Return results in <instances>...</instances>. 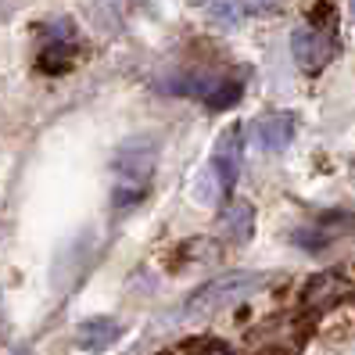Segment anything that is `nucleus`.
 I'll return each instance as SVG.
<instances>
[{
  "label": "nucleus",
  "instance_id": "7",
  "mask_svg": "<svg viewBox=\"0 0 355 355\" xmlns=\"http://www.w3.org/2000/svg\"><path fill=\"white\" fill-rule=\"evenodd\" d=\"M255 226V208L248 201H230V208L223 212V234L234 241H248Z\"/></svg>",
  "mask_w": 355,
  "mask_h": 355
},
{
  "label": "nucleus",
  "instance_id": "1",
  "mask_svg": "<svg viewBox=\"0 0 355 355\" xmlns=\"http://www.w3.org/2000/svg\"><path fill=\"white\" fill-rule=\"evenodd\" d=\"M155 158H158V144L151 137H137L119 151V162H115V205L119 208H133L148 198Z\"/></svg>",
  "mask_w": 355,
  "mask_h": 355
},
{
  "label": "nucleus",
  "instance_id": "5",
  "mask_svg": "<svg viewBox=\"0 0 355 355\" xmlns=\"http://www.w3.org/2000/svg\"><path fill=\"white\" fill-rule=\"evenodd\" d=\"M295 115L291 112H269L262 119H255V126H252V137L262 151H284L291 137H295Z\"/></svg>",
  "mask_w": 355,
  "mask_h": 355
},
{
  "label": "nucleus",
  "instance_id": "8",
  "mask_svg": "<svg viewBox=\"0 0 355 355\" xmlns=\"http://www.w3.org/2000/svg\"><path fill=\"white\" fill-rule=\"evenodd\" d=\"M341 295V284H338V277H316L309 287H305V305H316L320 298L330 305L334 298Z\"/></svg>",
  "mask_w": 355,
  "mask_h": 355
},
{
  "label": "nucleus",
  "instance_id": "10",
  "mask_svg": "<svg viewBox=\"0 0 355 355\" xmlns=\"http://www.w3.org/2000/svg\"><path fill=\"white\" fill-rule=\"evenodd\" d=\"M277 4H284V0H241L244 11H269V8H277Z\"/></svg>",
  "mask_w": 355,
  "mask_h": 355
},
{
  "label": "nucleus",
  "instance_id": "2",
  "mask_svg": "<svg viewBox=\"0 0 355 355\" xmlns=\"http://www.w3.org/2000/svg\"><path fill=\"white\" fill-rule=\"evenodd\" d=\"M262 280H266V277H262V273H252V269H241V273H223V277H216V280L201 284L194 295L180 305V312H183V316H194V320L216 316V312L237 305V302H244V298H252L255 291L262 287Z\"/></svg>",
  "mask_w": 355,
  "mask_h": 355
},
{
  "label": "nucleus",
  "instance_id": "13",
  "mask_svg": "<svg viewBox=\"0 0 355 355\" xmlns=\"http://www.w3.org/2000/svg\"><path fill=\"white\" fill-rule=\"evenodd\" d=\"M352 11H355V0H352Z\"/></svg>",
  "mask_w": 355,
  "mask_h": 355
},
{
  "label": "nucleus",
  "instance_id": "4",
  "mask_svg": "<svg viewBox=\"0 0 355 355\" xmlns=\"http://www.w3.org/2000/svg\"><path fill=\"white\" fill-rule=\"evenodd\" d=\"M241 151H244V133H241V126H230L223 137H219V144H216V155H212V169H216V176L223 180V187L226 191H234V183H237V176H241Z\"/></svg>",
  "mask_w": 355,
  "mask_h": 355
},
{
  "label": "nucleus",
  "instance_id": "3",
  "mask_svg": "<svg viewBox=\"0 0 355 355\" xmlns=\"http://www.w3.org/2000/svg\"><path fill=\"white\" fill-rule=\"evenodd\" d=\"M291 51H295V61L302 72H320L327 61L338 51V40H334L330 29H316V26H302L291 33Z\"/></svg>",
  "mask_w": 355,
  "mask_h": 355
},
{
  "label": "nucleus",
  "instance_id": "12",
  "mask_svg": "<svg viewBox=\"0 0 355 355\" xmlns=\"http://www.w3.org/2000/svg\"><path fill=\"white\" fill-rule=\"evenodd\" d=\"M216 355H230V352H226V348H219V352H216Z\"/></svg>",
  "mask_w": 355,
  "mask_h": 355
},
{
  "label": "nucleus",
  "instance_id": "9",
  "mask_svg": "<svg viewBox=\"0 0 355 355\" xmlns=\"http://www.w3.org/2000/svg\"><path fill=\"white\" fill-rule=\"evenodd\" d=\"M241 94H244V87H241L237 79H223V83H219V90H216L212 97H208L205 104H208L212 112H223V108H230V104H237V101H241Z\"/></svg>",
  "mask_w": 355,
  "mask_h": 355
},
{
  "label": "nucleus",
  "instance_id": "6",
  "mask_svg": "<svg viewBox=\"0 0 355 355\" xmlns=\"http://www.w3.org/2000/svg\"><path fill=\"white\" fill-rule=\"evenodd\" d=\"M122 338V323L115 316H94L76 327V348L83 352H108Z\"/></svg>",
  "mask_w": 355,
  "mask_h": 355
},
{
  "label": "nucleus",
  "instance_id": "11",
  "mask_svg": "<svg viewBox=\"0 0 355 355\" xmlns=\"http://www.w3.org/2000/svg\"><path fill=\"white\" fill-rule=\"evenodd\" d=\"M15 355H33L29 348H15Z\"/></svg>",
  "mask_w": 355,
  "mask_h": 355
}]
</instances>
